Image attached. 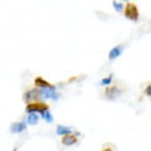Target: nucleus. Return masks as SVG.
<instances>
[{
  "label": "nucleus",
  "instance_id": "2",
  "mask_svg": "<svg viewBox=\"0 0 151 151\" xmlns=\"http://www.w3.org/2000/svg\"><path fill=\"white\" fill-rule=\"evenodd\" d=\"M49 110V107L45 105L43 102H32V103H28L25 111L27 113H43L44 111Z\"/></svg>",
  "mask_w": 151,
  "mask_h": 151
},
{
  "label": "nucleus",
  "instance_id": "11",
  "mask_svg": "<svg viewBox=\"0 0 151 151\" xmlns=\"http://www.w3.org/2000/svg\"><path fill=\"white\" fill-rule=\"evenodd\" d=\"M34 84H35V87H38V88H49L52 86L49 82H47L45 79H43L42 77H37L35 81H34Z\"/></svg>",
  "mask_w": 151,
  "mask_h": 151
},
{
  "label": "nucleus",
  "instance_id": "10",
  "mask_svg": "<svg viewBox=\"0 0 151 151\" xmlns=\"http://www.w3.org/2000/svg\"><path fill=\"white\" fill-rule=\"evenodd\" d=\"M120 93H121V91L117 87H110V88H107L105 92L106 97H108V98H116L120 96Z\"/></svg>",
  "mask_w": 151,
  "mask_h": 151
},
{
  "label": "nucleus",
  "instance_id": "16",
  "mask_svg": "<svg viewBox=\"0 0 151 151\" xmlns=\"http://www.w3.org/2000/svg\"><path fill=\"white\" fill-rule=\"evenodd\" d=\"M102 151H112V150H111V149H108V147H107V149H103Z\"/></svg>",
  "mask_w": 151,
  "mask_h": 151
},
{
  "label": "nucleus",
  "instance_id": "9",
  "mask_svg": "<svg viewBox=\"0 0 151 151\" xmlns=\"http://www.w3.org/2000/svg\"><path fill=\"white\" fill-rule=\"evenodd\" d=\"M40 120V116H39V113H28V116H27V125H37L38 122H39Z\"/></svg>",
  "mask_w": 151,
  "mask_h": 151
},
{
  "label": "nucleus",
  "instance_id": "12",
  "mask_svg": "<svg viewBox=\"0 0 151 151\" xmlns=\"http://www.w3.org/2000/svg\"><path fill=\"white\" fill-rule=\"evenodd\" d=\"M40 117L43 119L47 124H52V122L54 121V119H53V116H52V113H50V111L49 110H47V111H44L43 113H40Z\"/></svg>",
  "mask_w": 151,
  "mask_h": 151
},
{
  "label": "nucleus",
  "instance_id": "5",
  "mask_svg": "<svg viewBox=\"0 0 151 151\" xmlns=\"http://www.w3.org/2000/svg\"><path fill=\"white\" fill-rule=\"evenodd\" d=\"M38 97H39L38 96V88H32V89L27 91L24 94H23V100H24L27 103L34 102Z\"/></svg>",
  "mask_w": 151,
  "mask_h": 151
},
{
  "label": "nucleus",
  "instance_id": "3",
  "mask_svg": "<svg viewBox=\"0 0 151 151\" xmlns=\"http://www.w3.org/2000/svg\"><path fill=\"white\" fill-rule=\"evenodd\" d=\"M125 17L127 19H130V20L132 22H137L139 20V9L137 6L135 5V4H132V3H129V4H126V6H125Z\"/></svg>",
  "mask_w": 151,
  "mask_h": 151
},
{
  "label": "nucleus",
  "instance_id": "15",
  "mask_svg": "<svg viewBox=\"0 0 151 151\" xmlns=\"http://www.w3.org/2000/svg\"><path fill=\"white\" fill-rule=\"evenodd\" d=\"M145 93H146V96L151 97V84H149V86H146V88H145Z\"/></svg>",
  "mask_w": 151,
  "mask_h": 151
},
{
  "label": "nucleus",
  "instance_id": "14",
  "mask_svg": "<svg viewBox=\"0 0 151 151\" xmlns=\"http://www.w3.org/2000/svg\"><path fill=\"white\" fill-rule=\"evenodd\" d=\"M112 5H113V8H115V10L116 12H122V10H124V9H125V5H124V4H122V3H119V1H116V0H113V1H112Z\"/></svg>",
  "mask_w": 151,
  "mask_h": 151
},
{
  "label": "nucleus",
  "instance_id": "7",
  "mask_svg": "<svg viewBox=\"0 0 151 151\" xmlns=\"http://www.w3.org/2000/svg\"><path fill=\"white\" fill-rule=\"evenodd\" d=\"M55 132L58 136H65V135H72L73 129L69 126H63V125H57Z\"/></svg>",
  "mask_w": 151,
  "mask_h": 151
},
{
  "label": "nucleus",
  "instance_id": "13",
  "mask_svg": "<svg viewBox=\"0 0 151 151\" xmlns=\"http://www.w3.org/2000/svg\"><path fill=\"white\" fill-rule=\"evenodd\" d=\"M112 78H113V74L111 73L108 77H105V78H102L101 79V82H100V86L102 87H107V86H110L111 82H112Z\"/></svg>",
  "mask_w": 151,
  "mask_h": 151
},
{
  "label": "nucleus",
  "instance_id": "8",
  "mask_svg": "<svg viewBox=\"0 0 151 151\" xmlns=\"http://www.w3.org/2000/svg\"><path fill=\"white\" fill-rule=\"evenodd\" d=\"M62 144L64 146H73L74 144H77V137H76V135L62 136Z\"/></svg>",
  "mask_w": 151,
  "mask_h": 151
},
{
  "label": "nucleus",
  "instance_id": "1",
  "mask_svg": "<svg viewBox=\"0 0 151 151\" xmlns=\"http://www.w3.org/2000/svg\"><path fill=\"white\" fill-rule=\"evenodd\" d=\"M38 96L42 97L43 100H48V98L53 101L59 100V93L57 92V88L53 84L49 88H38Z\"/></svg>",
  "mask_w": 151,
  "mask_h": 151
},
{
  "label": "nucleus",
  "instance_id": "17",
  "mask_svg": "<svg viewBox=\"0 0 151 151\" xmlns=\"http://www.w3.org/2000/svg\"><path fill=\"white\" fill-rule=\"evenodd\" d=\"M13 151H18V149H17V147H14V149H13Z\"/></svg>",
  "mask_w": 151,
  "mask_h": 151
},
{
  "label": "nucleus",
  "instance_id": "18",
  "mask_svg": "<svg viewBox=\"0 0 151 151\" xmlns=\"http://www.w3.org/2000/svg\"><path fill=\"white\" fill-rule=\"evenodd\" d=\"M122 1H129V0H122Z\"/></svg>",
  "mask_w": 151,
  "mask_h": 151
},
{
  "label": "nucleus",
  "instance_id": "6",
  "mask_svg": "<svg viewBox=\"0 0 151 151\" xmlns=\"http://www.w3.org/2000/svg\"><path fill=\"white\" fill-rule=\"evenodd\" d=\"M122 52H124V44H119V45L113 47V48L110 50V53H108V59L113 60V59L119 58V57L122 54Z\"/></svg>",
  "mask_w": 151,
  "mask_h": 151
},
{
  "label": "nucleus",
  "instance_id": "4",
  "mask_svg": "<svg viewBox=\"0 0 151 151\" xmlns=\"http://www.w3.org/2000/svg\"><path fill=\"white\" fill-rule=\"evenodd\" d=\"M27 130V122L25 121H19V122H13L10 125V132L12 134H22Z\"/></svg>",
  "mask_w": 151,
  "mask_h": 151
}]
</instances>
